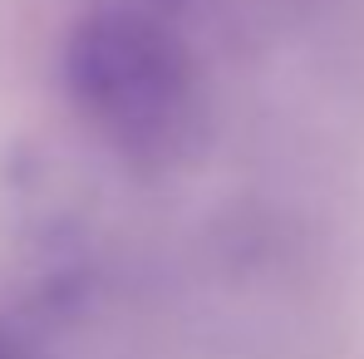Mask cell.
<instances>
[{
    "label": "cell",
    "mask_w": 364,
    "mask_h": 359,
    "mask_svg": "<svg viewBox=\"0 0 364 359\" xmlns=\"http://www.w3.org/2000/svg\"><path fill=\"white\" fill-rule=\"evenodd\" d=\"M60 84L74 119L133 173H178L207 143V79L163 10L79 15L60 50Z\"/></svg>",
    "instance_id": "obj_1"
},
{
    "label": "cell",
    "mask_w": 364,
    "mask_h": 359,
    "mask_svg": "<svg viewBox=\"0 0 364 359\" xmlns=\"http://www.w3.org/2000/svg\"><path fill=\"white\" fill-rule=\"evenodd\" d=\"M0 359H25V350H20V345H15L5 330H0Z\"/></svg>",
    "instance_id": "obj_2"
}]
</instances>
